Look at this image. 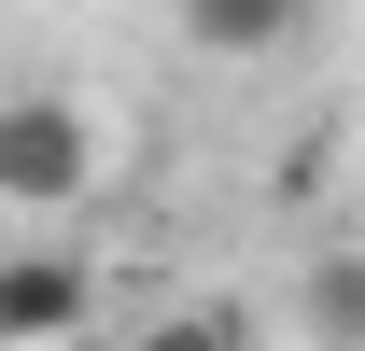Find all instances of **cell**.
Listing matches in <instances>:
<instances>
[{
  "label": "cell",
  "instance_id": "cell-1",
  "mask_svg": "<svg viewBox=\"0 0 365 351\" xmlns=\"http://www.w3.org/2000/svg\"><path fill=\"white\" fill-rule=\"evenodd\" d=\"M98 169H113V155H98V127L56 85H29L14 113H0V197H14L29 225H56L71 197H98Z\"/></svg>",
  "mask_w": 365,
  "mask_h": 351
},
{
  "label": "cell",
  "instance_id": "cell-2",
  "mask_svg": "<svg viewBox=\"0 0 365 351\" xmlns=\"http://www.w3.org/2000/svg\"><path fill=\"white\" fill-rule=\"evenodd\" d=\"M98 253H71V239H29V253H0V351H71L98 323Z\"/></svg>",
  "mask_w": 365,
  "mask_h": 351
},
{
  "label": "cell",
  "instance_id": "cell-3",
  "mask_svg": "<svg viewBox=\"0 0 365 351\" xmlns=\"http://www.w3.org/2000/svg\"><path fill=\"white\" fill-rule=\"evenodd\" d=\"M309 29V0H182V43L197 56H281Z\"/></svg>",
  "mask_w": 365,
  "mask_h": 351
},
{
  "label": "cell",
  "instance_id": "cell-4",
  "mask_svg": "<svg viewBox=\"0 0 365 351\" xmlns=\"http://www.w3.org/2000/svg\"><path fill=\"white\" fill-rule=\"evenodd\" d=\"M127 351H253V309H225V295H182V309H155Z\"/></svg>",
  "mask_w": 365,
  "mask_h": 351
},
{
  "label": "cell",
  "instance_id": "cell-5",
  "mask_svg": "<svg viewBox=\"0 0 365 351\" xmlns=\"http://www.w3.org/2000/svg\"><path fill=\"white\" fill-rule=\"evenodd\" d=\"M309 323L365 351V253H323V267H309Z\"/></svg>",
  "mask_w": 365,
  "mask_h": 351
}]
</instances>
